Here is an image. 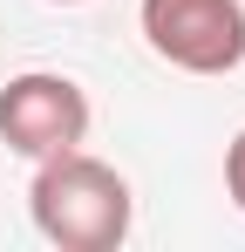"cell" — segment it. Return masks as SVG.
<instances>
[{
  "label": "cell",
  "instance_id": "5",
  "mask_svg": "<svg viewBox=\"0 0 245 252\" xmlns=\"http://www.w3.org/2000/svg\"><path fill=\"white\" fill-rule=\"evenodd\" d=\"M48 7H82V0H48Z\"/></svg>",
  "mask_w": 245,
  "mask_h": 252
},
{
  "label": "cell",
  "instance_id": "2",
  "mask_svg": "<svg viewBox=\"0 0 245 252\" xmlns=\"http://www.w3.org/2000/svg\"><path fill=\"white\" fill-rule=\"evenodd\" d=\"M143 41L184 75H232L245 62V0H143Z\"/></svg>",
  "mask_w": 245,
  "mask_h": 252
},
{
  "label": "cell",
  "instance_id": "1",
  "mask_svg": "<svg viewBox=\"0 0 245 252\" xmlns=\"http://www.w3.org/2000/svg\"><path fill=\"white\" fill-rule=\"evenodd\" d=\"M28 211H34V232L61 252H116L129 239V177L89 150H61V157H41L34 184H28Z\"/></svg>",
  "mask_w": 245,
  "mask_h": 252
},
{
  "label": "cell",
  "instance_id": "3",
  "mask_svg": "<svg viewBox=\"0 0 245 252\" xmlns=\"http://www.w3.org/2000/svg\"><path fill=\"white\" fill-rule=\"evenodd\" d=\"M82 136H89V95H82V82L28 68V75H14L0 89V143L14 157L41 164V157L82 150Z\"/></svg>",
  "mask_w": 245,
  "mask_h": 252
},
{
  "label": "cell",
  "instance_id": "4",
  "mask_svg": "<svg viewBox=\"0 0 245 252\" xmlns=\"http://www.w3.org/2000/svg\"><path fill=\"white\" fill-rule=\"evenodd\" d=\"M225 198L245 211V129L232 136V143H225Z\"/></svg>",
  "mask_w": 245,
  "mask_h": 252
}]
</instances>
